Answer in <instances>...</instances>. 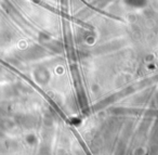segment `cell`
I'll list each match as a JSON object with an SVG mask.
<instances>
[{"label":"cell","mask_w":158,"mask_h":155,"mask_svg":"<svg viewBox=\"0 0 158 155\" xmlns=\"http://www.w3.org/2000/svg\"><path fill=\"white\" fill-rule=\"evenodd\" d=\"M10 40H11V36L8 31H2L0 32V45L1 46H5V45L9 44Z\"/></svg>","instance_id":"cell-1"}]
</instances>
